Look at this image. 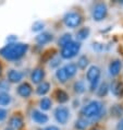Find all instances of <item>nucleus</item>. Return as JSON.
<instances>
[{
	"mask_svg": "<svg viewBox=\"0 0 123 130\" xmlns=\"http://www.w3.org/2000/svg\"><path fill=\"white\" fill-rule=\"evenodd\" d=\"M3 130H13L11 127H9V126H7V127L5 128V129H3Z\"/></svg>",
	"mask_w": 123,
	"mask_h": 130,
	"instance_id": "38",
	"label": "nucleus"
},
{
	"mask_svg": "<svg viewBox=\"0 0 123 130\" xmlns=\"http://www.w3.org/2000/svg\"><path fill=\"white\" fill-rule=\"evenodd\" d=\"M61 57H58V56H53L51 59L49 60V66L50 68H53V69H58L60 68V64H61Z\"/></svg>",
	"mask_w": 123,
	"mask_h": 130,
	"instance_id": "31",
	"label": "nucleus"
},
{
	"mask_svg": "<svg viewBox=\"0 0 123 130\" xmlns=\"http://www.w3.org/2000/svg\"><path fill=\"white\" fill-rule=\"evenodd\" d=\"M73 41V37H72V34L71 33H64L63 35H61L59 39H58V45L60 47H63L66 46L67 44H69L70 42Z\"/></svg>",
	"mask_w": 123,
	"mask_h": 130,
	"instance_id": "26",
	"label": "nucleus"
},
{
	"mask_svg": "<svg viewBox=\"0 0 123 130\" xmlns=\"http://www.w3.org/2000/svg\"><path fill=\"white\" fill-rule=\"evenodd\" d=\"M100 75H101L100 68L98 66H95V64L90 66L87 69V72H86V79H87L89 83L96 80H100Z\"/></svg>",
	"mask_w": 123,
	"mask_h": 130,
	"instance_id": "12",
	"label": "nucleus"
},
{
	"mask_svg": "<svg viewBox=\"0 0 123 130\" xmlns=\"http://www.w3.org/2000/svg\"><path fill=\"white\" fill-rule=\"evenodd\" d=\"M109 84L107 82H102L101 84L97 88V96L99 97H105L109 93Z\"/></svg>",
	"mask_w": 123,
	"mask_h": 130,
	"instance_id": "25",
	"label": "nucleus"
},
{
	"mask_svg": "<svg viewBox=\"0 0 123 130\" xmlns=\"http://www.w3.org/2000/svg\"><path fill=\"white\" fill-rule=\"evenodd\" d=\"M30 78H31L32 83H34V84H39V83H42L45 80L46 71H45L44 68H42V67H36L31 71Z\"/></svg>",
	"mask_w": 123,
	"mask_h": 130,
	"instance_id": "9",
	"label": "nucleus"
},
{
	"mask_svg": "<svg viewBox=\"0 0 123 130\" xmlns=\"http://www.w3.org/2000/svg\"><path fill=\"white\" fill-rule=\"evenodd\" d=\"M39 130H43V129H39Z\"/></svg>",
	"mask_w": 123,
	"mask_h": 130,
	"instance_id": "40",
	"label": "nucleus"
},
{
	"mask_svg": "<svg viewBox=\"0 0 123 130\" xmlns=\"http://www.w3.org/2000/svg\"><path fill=\"white\" fill-rule=\"evenodd\" d=\"M10 90H11V84L8 82V80L7 79H0V93H9Z\"/></svg>",
	"mask_w": 123,
	"mask_h": 130,
	"instance_id": "30",
	"label": "nucleus"
},
{
	"mask_svg": "<svg viewBox=\"0 0 123 130\" xmlns=\"http://www.w3.org/2000/svg\"><path fill=\"white\" fill-rule=\"evenodd\" d=\"M76 64V67L78 68V69H81V70H85L86 69V67L89 64V59H88V57L87 56H85V55H82V56H79L78 57V59H77V62L75 63Z\"/></svg>",
	"mask_w": 123,
	"mask_h": 130,
	"instance_id": "27",
	"label": "nucleus"
},
{
	"mask_svg": "<svg viewBox=\"0 0 123 130\" xmlns=\"http://www.w3.org/2000/svg\"><path fill=\"white\" fill-rule=\"evenodd\" d=\"M108 15V7L105 2H97L92 9V17L96 22L105 20Z\"/></svg>",
	"mask_w": 123,
	"mask_h": 130,
	"instance_id": "6",
	"label": "nucleus"
},
{
	"mask_svg": "<svg viewBox=\"0 0 123 130\" xmlns=\"http://www.w3.org/2000/svg\"><path fill=\"white\" fill-rule=\"evenodd\" d=\"M44 28H45V22L44 21H35L32 25V31L35 32V33H42V32H44Z\"/></svg>",
	"mask_w": 123,
	"mask_h": 130,
	"instance_id": "29",
	"label": "nucleus"
},
{
	"mask_svg": "<svg viewBox=\"0 0 123 130\" xmlns=\"http://www.w3.org/2000/svg\"><path fill=\"white\" fill-rule=\"evenodd\" d=\"M8 126L11 127L13 130H22L24 128V118L21 114H14L9 118Z\"/></svg>",
	"mask_w": 123,
	"mask_h": 130,
	"instance_id": "10",
	"label": "nucleus"
},
{
	"mask_svg": "<svg viewBox=\"0 0 123 130\" xmlns=\"http://www.w3.org/2000/svg\"><path fill=\"white\" fill-rule=\"evenodd\" d=\"M73 91L76 93V94H83V93L86 91V86H85L84 81L78 80L76 82H74V84H73Z\"/></svg>",
	"mask_w": 123,
	"mask_h": 130,
	"instance_id": "28",
	"label": "nucleus"
},
{
	"mask_svg": "<svg viewBox=\"0 0 123 130\" xmlns=\"http://www.w3.org/2000/svg\"><path fill=\"white\" fill-rule=\"evenodd\" d=\"M93 48L97 50V52H101V50L104 49V45L100 44V43H94L93 44Z\"/></svg>",
	"mask_w": 123,
	"mask_h": 130,
	"instance_id": "34",
	"label": "nucleus"
},
{
	"mask_svg": "<svg viewBox=\"0 0 123 130\" xmlns=\"http://www.w3.org/2000/svg\"><path fill=\"white\" fill-rule=\"evenodd\" d=\"M82 44L77 41H72L66 46L61 47V52H60V57L61 59H72L77 55L81 50Z\"/></svg>",
	"mask_w": 123,
	"mask_h": 130,
	"instance_id": "3",
	"label": "nucleus"
},
{
	"mask_svg": "<svg viewBox=\"0 0 123 130\" xmlns=\"http://www.w3.org/2000/svg\"><path fill=\"white\" fill-rule=\"evenodd\" d=\"M104 113V105L99 101H90L88 104L82 107L81 115L86 119H96Z\"/></svg>",
	"mask_w": 123,
	"mask_h": 130,
	"instance_id": "2",
	"label": "nucleus"
},
{
	"mask_svg": "<svg viewBox=\"0 0 123 130\" xmlns=\"http://www.w3.org/2000/svg\"><path fill=\"white\" fill-rule=\"evenodd\" d=\"M56 78H57V80L59 81L60 83H62V84L67 83L69 80H70L63 67H60V68H58V69H57V71H56Z\"/></svg>",
	"mask_w": 123,
	"mask_h": 130,
	"instance_id": "20",
	"label": "nucleus"
},
{
	"mask_svg": "<svg viewBox=\"0 0 123 130\" xmlns=\"http://www.w3.org/2000/svg\"><path fill=\"white\" fill-rule=\"evenodd\" d=\"M17 95L22 99H28L33 94V86H32L28 82H21L16 88Z\"/></svg>",
	"mask_w": 123,
	"mask_h": 130,
	"instance_id": "7",
	"label": "nucleus"
},
{
	"mask_svg": "<svg viewBox=\"0 0 123 130\" xmlns=\"http://www.w3.org/2000/svg\"><path fill=\"white\" fill-rule=\"evenodd\" d=\"M43 130H61L58 126H55V125H50V126H47L46 128H44Z\"/></svg>",
	"mask_w": 123,
	"mask_h": 130,
	"instance_id": "35",
	"label": "nucleus"
},
{
	"mask_svg": "<svg viewBox=\"0 0 123 130\" xmlns=\"http://www.w3.org/2000/svg\"><path fill=\"white\" fill-rule=\"evenodd\" d=\"M90 130H100V129H99V128H97V127H94V128H92Z\"/></svg>",
	"mask_w": 123,
	"mask_h": 130,
	"instance_id": "39",
	"label": "nucleus"
},
{
	"mask_svg": "<svg viewBox=\"0 0 123 130\" xmlns=\"http://www.w3.org/2000/svg\"><path fill=\"white\" fill-rule=\"evenodd\" d=\"M9 116V111L7 108H3V107H0V122L5 121L7 118Z\"/></svg>",
	"mask_w": 123,
	"mask_h": 130,
	"instance_id": "32",
	"label": "nucleus"
},
{
	"mask_svg": "<svg viewBox=\"0 0 123 130\" xmlns=\"http://www.w3.org/2000/svg\"><path fill=\"white\" fill-rule=\"evenodd\" d=\"M38 106H39V108H40L42 111H47V110L51 109L52 100L50 99V97H48V96L42 97V99L39 100V102H38Z\"/></svg>",
	"mask_w": 123,
	"mask_h": 130,
	"instance_id": "18",
	"label": "nucleus"
},
{
	"mask_svg": "<svg viewBox=\"0 0 123 130\" xmlns=\"http://www.w3.org/2000/svg\"><path fill=\"white\" fill-rule=\"evenodd\" d=\"M90 35V28L88 26H83L76 32V41L81 43L82 41H85Z\"/></svg>",
	"mask_w": 123,
	"mask_h": 130,
	"instance_id": "19",
	"label": "nucleus"
},
{
	"mask_svg": "<svg viewBox=\"0 0 123 130\" xmlns=\"http://www.w3.org/2000/svg\"><path fill=\"white\" fill-rule=\"evenodd\" d=\"M52 39H53L52 33H50V32H42V33H39L35 37V42L37 45L43 46V45L49 44L50 42H52Z\"/></svg>",
	"mask_w": 123,
	"mask_h": 130,
	"instance_id": "13",
	"label": "nucleus"
},
{
	"mask_svg": "<svg viewBox=\"0 0 123 130\" xmlns=\"http://www.w3.org/2000/svg\"><path fill=\"white\" fill-rule=\"evenodd\" d=\"M53 97L59 104H64L69 101V94L62 89H57L55 92H53Z\"/></svg>",
	"mask_w": 123,
	"mask_h": 130,
	"instance_id": "16",
	"label": "nucleus"
},
{
	"mask_svg": "<svg viewBox=\"0 0 123 130\" xmlns=\"http://www.w3.org/2000/svg\"><path fill=\"white\" fill-rule=\"evenodd\" d=\"M89 126V120L84 117H79L74 122V128L76 130H86Z\"/></svg>",
	"mask_w": 123,
	"mask_h": 130,
	"instance_id": "22",
	"label": "nucleus"
},
{
	"mask_svg": "<svg viewBox=\"0 0 123 130\" xmlns=\"http://www.w3.org/2000/svg\"><path fill=\"white\" fill-rule=\"evenodd\" d=\"M110 115L113 118H121L123 116V105L121 104H115L110 108Z\"/></svg>",
	"mask_w": 123,
	"mask_h": 130,
	"instance_id": "21",
	"label": "nucleus"
},
{
	"mask_svg": "<svg viewBox=\"0 0 123 130\" xmlns=\"http://www.w3.org/2000/svg\"><path fill=\"white\" fill-rule=\"evenodd\" d=\"M63 23L69 28H76L83 23V15L76 11H69L64 14Z\"/></svg>",
	"mask_w": 123,
	"mask_h": 130,
	"instance_id": "4",
	"label": "nucleus"
},
{
	"mask_svg": "<svg viewBox=\"0 0 123 130\" xmlns=\"http://www.w3.org/2000/svg\"><path fill=\"white\" fill-rule=\"evenodd\" d=\"M53 117H55L56 121L60 125H67L68 121L71 118V111L69 109V107L64 105L57 106L53 110Z\"/></svg>",
	"mask_w": 123,
	"mask_h": 130,
	"instance_id": "5",
	"label": "nucleus"
},
{
	"mask_svg": "<svg viewBox=\"0 0 123 130\" xmlns=\"http://www.w3.org/2000/svg\"><path fill=\"white\" fill-rule=\"evenodd\" d=\"M117 130H123V118H120V120L117 124Z\"/></svg>",
	"mask_w": 123,
	"mask_h": 130,
	"instance_id": "36",
	"label": "nucleus"
},
{
	"mask_svg": "<svg viewBox=\"0 0 123 130\" xmlns=\"http://www.w3.org/2000/svg\"><path fill=\"white\" fill-rule=\"evenodd\" d=\"M109 89L111 90L112 94L114 96H118V97L123 96V83L121 81L114 80L111 83V86H109Z\"/></svg>",
	"mask_w": 123,
	"mask_h": 130,
	"instance_id": "17",
	"label": "nucleus"
},
{
	"mask_svg": "<svg viewBox=\"0 0 123 130\" xmlns=\"http://www.w3.org/2000/svg\"><path fill=\"white\" fill-rule=\"evenodd\" d=\"M30 46L24 43H13V44H7L0 49V56L3 59L8 61H16L22 59L26 55Z\"/></svg>",
	"mask_w": 123,
	"mask_h": 130,
	"instance_id": "1",
	"label": "nucleus"
},
{
	"mask_svg": "<svg viewBox=\"0 0 123 130\" xmlns=\"http://www.w3.org/2000/svg\"><path fill=\"white\" fill-rule=\"evenodd\" d=\"M122 69V61L120 59H113L109 63V73L111 77H117Z\"/></svg>",
	"mask_w": 123,
	"mask_h": 130,
	"instance_id": "14",
	"label": "nucleus"
},
{
	"mask_svg": "<svg viewBox=\"0 0 123 130\" xmlns=\"http://www.w3.org/2000/svg\"><path fill=\"white\" fill-rule=\"evenodd\" d=\"M31 118L35 124L37 125H46L49 121V116L44 111H42L40 109H33L31 113Z\"/></svg>",
	"mask_w": 123,
	"mask_h": 130,
	"instance_id": "8",
	"label": "nucleus"
},
{
	"mask_svg": "<svg viewBox=\"0 0 123 130\" xmlns=\"http://www.w3.org/2000/svg\"><path fill=\"white\" fill-rule=\"evenodd\" d=\"M50 89H51V84L48 82V81H43L42 83H39L36 86V94L39 95V96H45L47 93L50 92Z\"/></svg>",
	"mask_w": 123,
	"mask_h": 130,
	"instance_id": "15",
	"label": "nucleus"
},
{
	"mask_svg": "<svg viewBox=\"0 0 123 130\" xmlns=\"http://www.w3.org/2000/svg\"><path fill=\"white\" fill-rule=\"evenodd\" d=\"M2 73H3V66H2V63L0 62V77L2 75Z\"/></svg>",
	"mask_w": 123,
	"mask_h": 130,
	"instance_id": "37",
	"label": "nucleus"
},
{
	"mask_svg": "<svg viewBox=\"0 0 123 130\" xmlns=\"http://www.w3.org/2000/svg\"><path fill=\"white\" fill-rule=\"evenodd\" d=\"M7 44H13V43L17 42V36L16 35H9L8 37L6 38Z\"/></svg>",
	"mask_w": 123,
	"mask_h": 130,
	"instance_id": "33",
	"label": "nucleus"
},
{
	"mask_svg": "<svg viewBox=\"0 0 123 130\" xmlns=\"http://www.w3.org/2000/svg\"><path fill=\"white\" fill-rule=\"evenodd\" d=\"M63 68H64V70H66V72H67V74H68L69 79L73 78L74 75L76 74V72H77V67H76V64L73 63V62L67 63Z\"/></svg>",
	"mask_w": 123,
	"mask_h": 130,
	"instance_id": "24",
	"label": "nucleus"
},
{
	"mask_svg": "<svg viewBox=\"0 0 123 130\" xmlns=\"http://www.w3.org/2000/svg\"><path fill=\"white\" fill-rule=\"evenodd\" d=\"M24 78V73L17 69H10L7 72V80L10 84H16L21 83Z\"/></svg>",
	"mask_w": 123,
	"mask_h": 130,
	"instance_id": "11",
	"label": "nucleus"
},
{
	"mask_svg": "<svg viewBox=\"0 0 123 130\" xmlns=\"http://www.w3.org/2000/svg\"><path fill=\"white\" fill-rule=\"evenodd\" d=\"M12 103V96L7 92L0 93V107H7Z\"/></svg>",
	"mask_w": 123,
	"mask_h": 130,
	"instance_id": "23",
	"label": "nucleus"
}]
</instances>
